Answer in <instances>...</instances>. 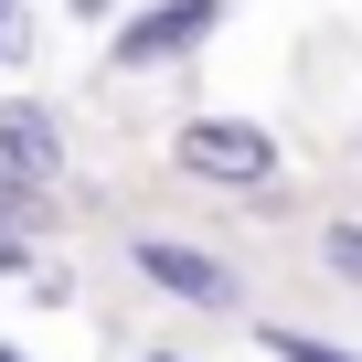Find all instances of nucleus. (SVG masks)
Returning <instances> with one entry per match:
<instances>
[{"mask_svg": "<svg viewBox=\"0 0 362 362\" xmlns=\"http://www.w3.org/2000/svg\"><path fill=\"white\" fill-rule=\"evenodd\" d=\"M351 235H362V224H351Z\"/></svg>", "mask_w": 362, "mask_h": 362, "instance_id": "obj_11", "label": "nucleus"}, {"mask_svg": "<svg viewBox=\"0 0 362 362\" xmlns=\"http://www.w3.org/2000/svg\"><path fill=\"white\" fill-rule=\"evenodd\" d=\"M128 267H139L160 298H192V309H245V277H235L214 245H192V235H128Z\"/></svg>", "mask_w": 362, "mask_h": 362, "instance_id": "obj_3", "label": "nucleus"}, {"mask_svg": "<svg viewBox=\"0 0 362 362\" xmlns=\"http://www.w3.org/2000/svg\"><path fill=\"white\" fill-rule=\"evenodd\" d=\"M170 160L192 170V181H214V192H256V181H277V139H267L256 117H181Z\"/></svg>", "mask_w": 362, "mask_h": 362, "instance_id": "obj_2", "label": "nucleus"}, {"mask_svg": "<svg viewBox=\"0 0 362 362\" xmlns=\"http://www.w3.org/2000/svg\"><path fill=\"white\" fill-rule=\"evenodd\" d=\"M224 33V0H149L107 33V75H160V64H192Z\"/></svg>", "mask_w": 362, "mask_h": 362, "instance_id": "obj_1", "label": "nucleus"}, {"mask_svg": "<svg viewBox=\"0 0 362 362\" xmlns=\"http://www.w3.org/2000/svg\"><path fill=\"white\" fill-rule=\"evenodd\" d=\"M64 11H75V22H107V11H117V0H64Z\"/></svg>", "mask_w": 362, "mask_h": 362, "instance_id": "obj_8", "label": "nucleus"}, {"mask_svg": "<svg viewBox=\"0 0 362 362\" xmlns=\"http://www.w3.org/2000/svg\"><path fill=\"white\" fill-rule=\"evenodd\" d=\"M43 181H22V170H0V235H22V224H43Z\"/></svg>", "mask_w": 362, "mask_h": 362, "instance_id": "obj_6", "label": "nucleus"}, {"mask_svg": "<svg viewBox=\"0 0 362 362\" xmlns=\"http://www.w3.org/2000/svg\"><path fill=\"white\" fill-rule=\"evenodd\" d=\"M22 54V0H0V64Z\"/></svg>", "mask_w": 362, "mask_h": 362, "instance_id": "obj_7", "label": "nucleus"}, {"mask_svg": "<svg viewBox=\"0 0 362 362\" xmlns=\"http://www.w3.org/2000/svg\"><path fill=\"white\" fill-rule=\"evenodd\" d=\"M149 362H181V351H149Z\"/></svg>", "mask_w": 362, "mask_h": 362, "instance_id": "obj_10", "label": "nucleus"}, {"mask_svg": "<svg viewBox=\"0 0 362 362\" xmlns=\"http://www.w3.org/2000/svg\"><path fill=\"white\" fill-rule=\"evenodd\" d=\"M0 170H22V181H64V128H54V107L43 96H0Z\"/></svg>", "mask_w": 362, "mask_h": 362, "instance_id": "obj_4", "label": "nucleus"}, {"mask_svg": "<svg viewBox=\"0 0 362 362\" xmlns=\"http://www.w3.org/2000/svg\"><path fill=\"white\" fill-rule=\"evenodd\" d=\"M0 362H22V351H11V341H0Z\"/></svg>", "mask_w": 362, "mask_h": 362, "instance_id": "obj_9", "label": "nucleus"}, {"mask_svg": "<svg viewBox=\"0 0 362 362\" xmlns=\"http://www.w3.org/2000/svg\"><path fill=\"white\" fill-rule=\"evenodd\" d=\"M256 351H267V362H362V351H341V341H320V330H288V320H256Z\"/></svg>", "mask_w": 362, "mask_h": 362, "instance_id": "obj_5", "label": "nucleus"}]
</instances>
